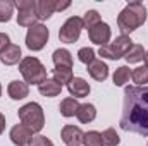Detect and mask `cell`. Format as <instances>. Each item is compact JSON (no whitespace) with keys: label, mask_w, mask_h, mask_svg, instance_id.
I'll return each instance as SVG.
<instances>
[{"label":"cell","mask_w":148,"mask_h":146,"mask_svg":"<svg viewBox=\"0 0 148 146\" xmlns=\"http://www.w3.org/2000/svg\"><path fill=\"white\" fill-rule=\"evenodd\" d=\"M121 129L148 136V86H127L124 89V107Z\"/></svg>","instance_id":"obj_1"},{"label":"cell","mask_w":148,"mask_h":146,"mask_svg":"<svg viewBox=\"0 0 148 146\" xmlns=\"http://www.w3.org/2000/svg\"><path fill=\"white\" fill-rule=\"evenodd\" d=\"M147 21V9L141 2H131L127 3L122 12L119 14L117 17V24H119V29L122 35H129L133 33L134 29H138L143 23Z\"/></svg>","instance_id":"obj_2"},{"label":"cell","mask_w":148,"mask_h":146,"mask_svg":"<svg viewBox=\"0 0 148 146\" xmlns=\"http://www.w3.org/2000/svg\"><path fill=\"white\" fill-rule=\"evenodd\" d=\"M19 71L26 84H41L47 79V69L36 57H26L19 62Z\"/></svg>","instance_id":"obj_3"},{"label":"cell","mask_w":148,"mask_h":146,"mask_svg":"<svg viewBox=\"0 0 148 146\" xmlns=\"http://www.w3.org/2000/svg\"><path fill=\"white\" fill-rule=\"evenodd\" d=\"M17 115H19L21 124H24L26 127H29L33 132H40V131L43 129V126H45L43 110H41V107H40L38 103H35V102L26 103L24 107H21L19 112H17Z\"/></svg>","instance_id":"obj_4"},{"label":"cell","mask_w":148,"mask_h":146,"mask_svg":"<svg viewBox=\"0 0 148 146\" xmlns=\"http://www.w3.org/2000/svg\"><path fill=\"white\" fill-rule=\"evenodd\" d=\"M131 46H133V40L129 36H126V35H121L112 43H107V45L100 46L98 55H102L103 59H109V60H119L121 57H124L127 53V50Z\"/></svg>","instance_id":"obj_5"},{"label":"cell","mask_w":148,"mask_h":146,"mask_svg":"<svg viewBox=\"0 0 148 146\" xmlns=\"http://www.w3.org/2000/svg\"><path fill=\"white\" fill-rule=\"evenodd\" d=\"M16 7L19 10L17 14V24L24 28L35 26L38 21V12H36V2L35 0H17Z\"/></svg>","instance_id":"obj_6"},{"label":"cell","mask_w":148,"mask_h":146,"mask_svg":"<svg viewBox=\"0 0 148 146\" xmlns=\"http://www.w3.org/2000/svg\"><path fill=\"white\" fill-rule=\"evenodd\" d=\"M48 41V29L47 26L43 24H35L28 29V35H26V46L33 52L41 50Z\"/></svg>","instance_id":"obj_7"},{"label":"cell","mask_w":148,"mask_h":146,"mask_svg":"<svg viewBox=\"0 0 148 146\" xmlns=\"http://www.w3.org/2000/svg\"><path fill=\"white\" fill-rule=\"evenodd\" d=\"M81 29H83V19L73 16L62 24V28L59 31V38L64 43H74V41H77V38L81 35Z\"/></svg>","instance_id":"obj_8"},{"label":"cell","mask_w":148,"mask_h":146,"mask_svg":"<svg viewBox=\"0 0 148 146\" xmlns=\"http://www.w3.org/2000/svg\"><path fill=\"white\" fill-rule=\"evenodd\" d=\"M35 138V132L26 127L24 124H16L12 129H10V141L17 146H26L31 143V139Z\"/></svg>","instance_id":"obj_9"},{"label":"cell","mask_w":148,"mask_h":146,"mask_svg":"<svg viewBox=\"0 0 148 146\" xmlns=\"http://www.w3.org/2000/svg\"><path fill=\"white\" fill-rule=\"evenodd\" d=\"M88 36H90V41L91 43L103 46L110 40V26L107 23H100V24L93 26L91 29H88Z\"/></svg>","instance_id":"obj_10"},{"label":"cell","mask_w":148,"mask_h":146,"mask_svg":"<svg viewBox=\"0 0 148 146\" xmlns=\"http://www.w3.org/2000/svg\"><path fill=\"white\" fill-rule=\"evenodd\" d=\"M60 136H62V141L67 146H79V145H83L84 132L79 127H76V126H64Z\"/></svg>","instance_id":"obj_11"},{"label":"cell","mask_w":148,"mask_h":146,"mask_svg":"<svg viewBox=\"0 0 148 146\" xmlns=\"http://www.w3.org/2000/svg\"><path fill=\"white\" fill-rule=\"evenodd\" d=\"M67 89H69V93L74 98H84V96H88L91 88L83 77H73L69 81V84H67Z\"/></svg>","instance_id":"obj_12"},{"label":"cell","mask_w":148,"mask_h":146,"mask_svg":"<svg viewBox=\"0 0 148 146\" xmlns=\"http://www.w3.org/2000/svg\"><path fill=\"white\" fill-rule=\"evenodd\" d=\"M21 48L17 46V45H12V43H9L2 52H0V60H2V64H5V65H14V64H17L19 60H21Z\"/></svg>","instance_id":"obj_13"},{"label":"cell","mask_w":148,"mask_h":146,"mask_svg":"<svg viewBox=\"0 0 148 146\" xmlns=\"http://www.w3.org/2000/svg\"><path fill=\"white\" fill-rule=\"evenodd\" d=\"M7 93L12 100H23L29 95V86L24 81H12L7 88Z\"/></svg>","instance_id":"obj_14"},{"label":"cell","mask_w":148,"mask_h":146,"mask_svg":"<svg viewBox=\"0 0 148 146\" xmlns=\"http://www.w3.org/2000/svg\"><path fill=\"white\" fill-rule=\"evenodd\" d=\"M88 72H90V76H91L95 81H105L107 76H109V67H107L105 62L95 59V60L88 65Z\"/></svg>","instance_id":"obj_15"},{"label":"cell","mask_w":148,"mask_h":146,"mask_svg":"<svg viewBox=\"0 0 148 146\" xmlns=\"http://www.w3.org/2000/svg\"><path fill=\"white\" fill-rule=\"evenodd\" d=\"M38 91H40L43 96L53 98V96L60 95V91H62V86H60L57 81H53V79H45L41 84H38Z\"/></svg>","instance_id":"obj_16"},{"label":"cell","mask_w":148,"mask_h":146,"mask_svg":"<svg viewBox=\"0 0 148 146\" xmlns=\"http://www.w3.org/2000/svg\"><path fill=\"white\" fill-rule=\"evenodd\" d=\"M76 117H77V120H79L81 124H90V122L95 120L97 110H95V107H93L91 103H84V105H79Z\"/></svg>","instance_id":"obj_17"},{"label":"cell","mask_w":148,"mask_h":146,"mask_svg":"<svg viewBox=\"0 0 148 146\" xmlns=\"http://www.w3.org/2000/svg\"><path fill=\"white\" fill-rule=\"evenodd\" d=\"M52 59H53L55 67H59V65H62V67H73V57H71L69 50H66V48L55 50L53 55H52Z\"/></svg>","instance_id":"obj_18"},{"label":"cell","mask_w":148,"mask_h":146,"mask_svg":"<svg viewBox=\"0 0 148 146\" xmlns=\"http://www.w3.org/2000/svg\"><path fill=\"white\" fill-rule=\"evenodd\" d=\"M36 12H38V19H48L55 12V0H38Z\"/></svg>","instance_id":"obj_19"},{"label":"cell","mask_w":148,"mask_h":146,"mask_svg":"<svg viewBox=\"0 0 148 146\" xmlns=\"http://www.w3.org/2000/svg\"><path fill=\"white\" fill-rule=\"evenodd\" d=\"M52 76H53V81H57L60 86L62 84H69V81L73 79V67H55L52 71Z\"/></svg>","instance_id":"obj_20"},{"label":"cell","mask_w":148,"mask_h":146,"mask_svg":"<svg viewBox=\"0 0 148 146\" xmlns=\"http://www.w3.org/2000/svg\"><path fill=\"white\" fill-rule=\"evenodd\" d=\"M77 108H79V103H77L76 98H66L59 105V110L64 117H74L77 113Z\"/></svg>","instance_id":"obj_21"},{"label":"cell","mask_w":148,"mask_h":146,"mask_svg":"<svg viewBox=\"0 0 148 146\" xmlns=\"http://www.w3.org/2000/svg\"><path fill=\"white\" fill-rule=\"evenodd\" d=\"M145 48L141 46V45H133L129 50H127V53L124 55V59L129 62V64H136V62H141V60H145Z\"/></svg>","instance_id":"obj_22"},{"label":"cell","mask_w":148,"mask_h":146,"mask_svg":"<svg viewBox=\"0 0 148 146\" xmlns=\"http://www.w3.org/2000/svg\"><path fill=\"white\" fill-rule=\"evenodd\" d=\"M14 7H16V2H12V0H0V23L10 21Z\"/></svg>","instance_id":"obj_23"},{"label":"cell","mask_w":148,"mask_h":146,"mask_svg":"<svg viewBox=\"0 0 148 146\" xmlns=\"http://www.w3.org/2000/svg\"><path fill=\"white\" fill-rule=\"evenodd\" d=\"M129 77H131V69L126 67V65H122V67L115 69L112 79H114V84H115V86H122V84H126V83L129 81Z\"/></svg>","instance_id":"obj_24"},{"label":"cell","mask_w":148,"mask_h":146,"mask_svg":"<svg viewBox=\"0 0 148 146\" xmlns=\"http://www.w3.org/2000/svg\"><path fill=\"white\" fill-rule=\"evenodd\" d=\"M100 23H102V19H100V14L97 10H88L83 17V28H86V29H91L93 26H97Z\"/></svg>","instance_id":"obj_25"},{"label":"cell","mask_w":148,"mask_h":146,"mask_svg":"<svg viewBox=\"0 0 148 146\" xmlns=\"http://www.w3.org/2000/svg\"><path fill=\"white\" fill-rule=\"evenodd\" d=\"M131 77L133 81L138 84V86H143L148 83V67L143 65V67H136L134 71H131Z\"/></svg>","instance_id":"obj_26"},{"label":"cell","mask_w":148,"mask_h":146,"mask_svg":"<svg viewBox=\"0 0 148 146\" xmlns=\"http://www.w3.org/2000/svg\"><path fill=\"white\" fill-rule=\"evenodd\" d=\"M83 145L84 146H103L102 134L97 132V131H90V132H86L84 138H83Z\"/></svg>","instance_id":"obj_27"},{"label":"cell","mask_w":148,"mask_h":146,"mask_svg":"<svg viewBox=\"0 0 148 146\" xmlns=\"http://www.w3.org/2000/svg\"><path fill=\"white\" fill-rule=\"evenodd\" d=\"M102 139H103V145H107V146H117L121 143V139H119L115 129H112V127L105 129V131L102 132Z\"/></svg>","instance_id":"obj_28"},{"label":"cell","mask_w":148,"mask_h":146,"mask_svg":"<svg viewBox=\"0 0 148 146\" xmlns=\"http://www.w3.org/2000/svg\"><path fill=\"white\" fill-rule=\"evenodd\" d=\"M77 59L83 62V64H86V65H90L93 60H95V52H93V48H88V46H84V48H81L79 52H77Z\"/></svg>","instance_id":"obj_29"},{"label":"cell","mask_w":148,"mask_h":146,"mask_svg":"<svg viewBox=\"0 0 148 146\" xmlns=\"http://www.w3.org/2000/svg\"><path fill=\"white\" fill-rule=\"evenodd\" d=\"M29 146H53V143L47 138V136H35L31 139Z\"/></svg>","instance_id":"obj_30"},{"label":"cell","mask_w":148,"mask_h":146,"mask_svg":"<svg viewBox=\"0 0 148 146\" xmlns=\"http://www.w3.org/2000/svg\"><path fill=\"white\" fill-rule=\"evenodd\" d=\"M71 5V2H60V0H55V10H64V9H67Z\"/></svg>","instance_id":"obj_31"},{"label":"cell","mask_w":148,"mask_h":146,"mask_svg":"<svg viewBox=\"0 0 148 146\" xmlns=\"http://www.w3.org/2000/svg\"><path fill=\"white\" fill-rule=\"evenodd\" d=\"M7 45H9V36H7L5 33H0V52H2Z\"/></svg>","instance_id":"obj_32"},{"label":"cell","mask_w":148,"mask_h":146,"mask_svg":"<svg viewBox=\"0 0 148 146\" xmlns=\"http://www.w3.org/2000/svg\"><path fill=\"white\" fill-rule=\"evenodd\" d=\"M3 131H5V117L0 113V134H2Z\"/></svg>","instance_id":"obj_33"},{"label":"cell","mask_w":148,"mask_h":146,"mask_svg":"<svg viewBox=\"0 0 148 146\" xmlns=\"http://www.w3.org/2000/svg\"><path fill=\"white\" fill-rule=\"evenodd\" d=\"M145 64H147V67H148V52L145 53Z\"/></svg>","instance_id":"obj_34"},{"label":"cell","mask_w":148,"mask_h":146,"mask_svg":"<svg viewBox=\"0 0 148 146\" xmlns=\"http://www.w3.org/2000/svg\"><path fill=\"white\" fill-rule=\"evenodd\" d=\"M0 95H2V86H0Z\"/></svg>","instance_id":"obj_35"}]
</instances>
